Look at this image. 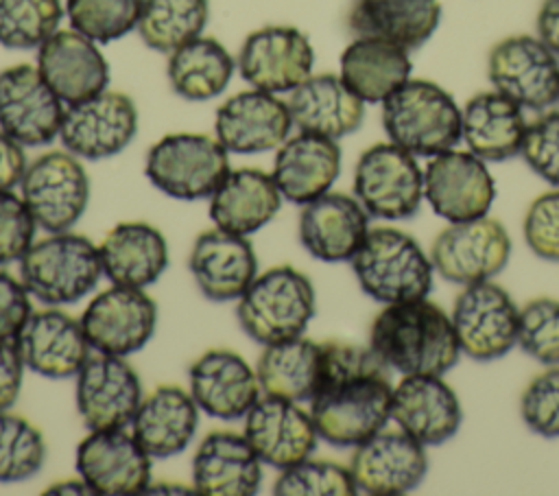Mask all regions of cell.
Masks as SVG:
<instances>
[{"label":"cell","instance_id":"9","mask_svg":"<svg viewBox=\"0 0 559 496\" xmlns=\"http://www.w3.org/2000/svg\"><path fill=\"white\" fill-rule=\"evenodd\" d=\"M22 199L35 223L48 234L68 232L90 201V179L70 151H48L35 157L20 181Z\"/></svg>","mask_w":559,"mask_h":496},{"label":"cell","instance_id":"10","mask_svg":"<svg viewBox=\"0 0 559 496\" xmlns=\"http://www.w3.org/2000/svg\"><path fill=\"white\" fill-rule=\"evenodd\" d=\"M511 256V238L496 219L478 216L450 223L430 247L432 269L448 282L476 284L498 275Z\"/></svg>","mask_w":559,"mask_h":496},{"label":"cell","instance_id":"22","mask_svg":"<svg viewBox=\"0 0 559 496\" xmlns=\"http://www.w3.org/2000/svg\"><path fill=\"white\" fill-rule=\"evenodd\" d=\"M242 435L260 461L280 472L308 459L319 437L310 413L297 402L275 395L260 398L249 409Z\"/></svg>","mask_w":559,"mask_h":496},{"label":"cell","instance_id":"8","mask_svg":"<svg viewBox=\"0 0 559 496\" xmlns=\"http://www.w3.org/2000/svg\"><path fill=\"white\" fill-rule=\"evenodd\" d=\"M354 194L369 216L402 221L424 201V170L413 153L389 142L362 151L354 168Z\"/></svg>","mask_w":559,"mask_h":496},{"label":"cell","instance_id":"49","mask_svg":"<svg viewBox=\"0 0 559 496\" xmlns=\"http://www.w3.org/2000/svg\"><path fill=\"white\" fill-rule=\"evenodd\" d=\"M35 225L24 199L13 190H0V264L22 260L33 245Z\"/></svg>","mask_w":559,"mask_h":496},{"label":"cell","instance_id":"6","mask_svg":"<svg viewBox=\"0 0 559 496\" xmlns=\"http://www.w3.org/2000/svg\"><path fill=\"white\" fill-rule=\"evenodd\" d=\"M20 275L28 293L44 304H74L96 288L103 275L100 251L87 236L57 232L28 247Z\"/></svg>","mask_w":559,"mask_h":496},{"label":"cell","instance_id":"53","mask_svg":"<svg viewBox=\"0 0 559 496\" xmlns=\"http://www.w3.org/2000/svg\"><path fill=\"white\" fill-rule=\"evenodd\" d=\"M537 37L559 55V0H542L537 11Z\"/></svg>","mask_w":559,"mask_h":496},{"label":"cell","instance_id":"45","mask_svg":"<svg viewBox=\"0 0 559 496\" xmlns=\"http://www.w3.org/2000/svg\"><path fill=\"white\" fill-rule=\"evenodd\" d=\"M518 345L537 363L559 365V299L535 297L520 308Z\"/></svg>","mask_w":559,"mask_h":496},{"label":"cell","instance_id":"44","mask_svg":"<svg viewBox=\"0 0 559 496\" xmlns=\"http://www.w3.org/2000/svg\"><path fill=\"white\" fill-rule=\"evenodd\" d=\"M358 492L349 468L334 461L304 459L275 479V496H354Z\"/></svg>","mask_w":559,"mask_h":496},{"label":"cell","instance_id":"4","mask_svg":"<svg viewBox=\"0 0 559 496\" xmlns=\"http://www.w3.org/2000/svg\"><path fill=\"white\" fill-rule=\"evenodd\" d=\"M349 262L360 288L382 304L421 299L432 288L430 256L395 227L369 229Z\"/></svg>","mask_w":559,"mask_h":496},{"label":"cell","instance_id":"34","mask_svg":"<svg viewBox=\"0 0 559 496\" xmlns=\"http://www.w3.org/2000/svg\"><path fill=\"white\" fill-rule=\"evenodd\" d=\"M439 20V0H352L347 9V28L354 37H376L406 50L426 44Z\"/></svg>","mask_w":559,"mask_h":496},{"label":"cell","instance_id":"29","mask_svg":"<svg viewBox=\"0 0 559 496\" xmlns=\"http://www.w3.org/2000/svg\"><path fill=\"white\" fill-rule=\"evenodd\" d=\"M262 461L245 435L212 430L192 459V485L203 496H253L260 489Z\"/></svg>","mask_w":559,"mask_h":496},{"label":"cell","instance_id":"40","mask_svg":"<svg viewBox=\"0 0 559 496\" xmlns=\"http://www.w3.org/2000/svg\"><path fill=\"white\" fill-rule=\"evenodd\" d=\"M210 17V0H144L138 35L157 52H173L199 37Z\"/></svg>","mask_w":559,"mask_h":496},{"label":"cell","instance_id":"54","mask_svg":"<svg viewBox=\"0 0 559 496\" xmlns=\"http://www.w3.org/2000/svg\"><path fill=\"white\" fill-rule=\"evenodd\" d=\"M46 494H94L90 485L81 481H66V483H55L52 487L46 489Z\"/></svg>","mask_w":559,"mask_h":496},{"label":"cell","instance_id":"17","mask_svg":"<svg viewBox=\"0 0 559 496\" xmlns=\"http://www.w3.org/2000/svg\"><path fill=\"white\" fill-rule=\"evenodd\" d=\"M79 321L90 347L103 354L129 356L151 341L157 326V306L142 288L114 284L85 306Z\"/></svg>","mask_w":559,"mask_h":496},{"label":"cell","instance_id":"52","mask_svg":"<svg viewBox=\"0 0 559 496\" xmlns=\"http://www.w3.org/2000/svg\"><path fill=\"white\" fill-rule=\"evenodd\" d=\"M26 166L24 146L0 129V190H13L20 186Z\"/></svg>","mask_w":559,"mask_h":496},{"label":"cell","instance_id":"26","mask_svg":"<svg viewBox=\"0 0 559 496\" xmlns=\"http://www.w3.org/2000/svg\"><path fill=\"white\" fill-rule=\"evenodd\" d=\"M369 232V214L358 199L343 192H325L301 208L299 240L304 249L323 262H347L360 249Z\"/></svg>","mask_w":559,"mask_h":496},{"label":"cell","instance_id":"3","mask_svg":"<svg viewBox=\"0 0 559 496\" xmlns=\"http://www.w3.org/2000/svg\"><path fill=\"white\" fill-rule=\"evenodd\" d=\"M389 140L415 157H432L461 140V109L437 83L408 79L382 101Z\"/></svg>","mask_w":559,"mask_h":496},{"label":"cell","instance_id":"43","mask_svg":"<svg viewBox=\"0 0 559 496\" xmlns=\"http://www.w3.org/2000/svg\"><path fill=\"white\" fill-rule=\"evenodd\" d=\"M144 0H66L70 26L96 44H109L138 26Z\"/></svg>","mask_w":559,"mask_h":496},{"label":"cell","instance_id":"30","mask_svg":"<svg viewBox=\"0 0 559 496\" xmlns=\"http://www.w3.org/2000/svg\"><path fill=\"white\" fill-rule=\"evenodd\" d=\"M338 173L341 149L336 140L306 131L286 138L277 146L271 170L280 194L295 205H306L325 194Z\"/></svg>","mask_w":559,"mask_h":496},{"label":"cell","instance_id":"21","mask_svg":"<svg viewBox=\"0 0 559 496\" xmlns=\"http://www.w3.org/2000/svg\"><path fill=\"white\" fill-rule=\"evenodd\" d=\"M288 105L271 92L245 90L229 96L214 118L216 140L236 155H258L277 149L290 133Z\"/></svg>","mask_w":559,"mask_h":496},{"label":"cell","instance_id":"12","mask_svg":"<svg viewBox=\"0 0 559 496\" xmlns=\"http://www.w3.org/2000/svg\"><path fill=\"white\" fill-rule=\"evenodd\" d=\"M518 315L509 293L491 280L467 284L452 308V323L463 354L489 363L518 343Z\"/></svg>","mask_w":559,"mask_h":496},{"label":"cell","instance_id":"18","mask_svg":"<svg viewBox=\"0 0 559 496\" xmlns=\"http://www.w3.org/2000/svg\"><path fill=\"white\" fill-rule=\"evenodd\" d=\"M142 400V385L124 356L90 354L76 374V409L90 430L124 428Z\"/></svg>","mask_w":559,"mask_h":496},{"label":"cell","instance_id":"24","mask_svg":"<svg viewBox=\"0 0 559 496\" xmlns=\"http://www.w3.org/2000/svg\"><path fill=\"white\" fill-rule=\"evenodd\" d=\"M190 395L199 411L225 422L240 420L260 400V382L251 365L231 350H207L188 371Z\"/></svg>","mask_w":559,"mask_h":496},{"label":"cell","instance_id":"46","mask_svg":"<svg viewBox=\"0 0 559 496\" xmlns=\"http://www.w3.org/2000/svg\"><path fill=\"white\" fill-rule=\"evenodd\" d=\"M520 415L542 437H559V365L535 376L522 393Z\"/></svg>","mask_w":559,"mask_h":496},{"label":"cell","instance_id":"1","mask_svg":"<svg viewBox=\"0 0 559 496\" xmlns=\"http://www.w3.org/2000/svg\"><path fill=\"white\" fill-rule=\"evenodd\" d=\"M321 385L310 400L317 435L338 448H356L391 420L389 365L371 350L321 341Z\"/></svg>","mask_w":559,"mask_h":496},{"label":"cell","instance_id":"27","mask_svg":"<svg viewBox=\"0 0 559 496\" xmlns=\"http://www.w3.org/2000/svg\"><path fill=\"white\" fill-rule=\"evenodd\" d=\"M188 269L207 299L231 302L240 299L255 280L258 260L245 236L214 227L197 236Z\"/></svg>","mask_w":559,"mask_h":496},{"label":"cell","instance_id":"7","mask_svg":"<svg viewBox=\"0 0 559 496\" xmlns=\"http://www.w3.org/2000/svg\"><path fill=\"white\" fill-rule=\"evenodd\" d=\"M227 149L216 135L168 133L146 153L144 173L164 194L181 201L212 197L229 173Z\"/></svg>","mask_w":559,"mask_h":496},{"label":"cell","instance_id":"36","mask_svg":"<svg viewBox=\"0 0 559 496\" xmlns=\"http://www.w3.org/2000/svg\"><path fill=\"white\" fill-rule=\"evenodd\" d=\"M282 205L273 175L260 168H236L210 197V219L216 227L249 236L271 223Z\"/></svg>","mask_w":559,"mask_h":496},{"label":"cell","instance_id":"48","mask_svg":"<svg viewBox=\"0 0 559 496\" xmlns=\"http://www.w3.org/2000/svg\"><path fill=\"white\" fill-rule=\"evenodd\" d=\"M524 240L537 258L559 260V188L539 194L524 214Z\"/></svg>","mask_w":559,"mask_h":496},{"label":"cell","instance_id":"33","mask_svg":"<svg viewBox=\"0 0 559 496\" xmlns=\"http://www.w3.org/2000/svg\"><path fill=\"white\" fill-rule=\"evenodd\" d=\"M103 275L111 284L144 288L168 267L164 234L144 221H124L111 227L98 245Z\"/></svg>","mask_w":559,"mask_h":496},{"label":"cell","instance_id":"42","mask_svg":"<svg viewBox=\"0 0 559 496\" xmlns=\"http://www.w3.org/2000/svg\"><path fill=\"white\" fill-rule=\"evenodd\" d=\"M46 459V441L28 420L0 411V483L26 481L39 472Z\"/></svg>","mask_w":559,"mask_h":496},{"label":"cell","instance_id":"13","mask_svg":"<svg viewBox=\"0 0 559 496\" xmlns=\"http://www.w3.org/2000/svg\"><path fill=\"white\" fill-rule=\"evenodd\" d=\"M314 50L306 33L286 24H271L249 33L238 50L236 68L255 90L293 92L312 74Z\"/></svg>","mask_w":559,"mask_h":496},{"label":"cell","instance_id":"2","mask_svg":"<svg viewBox=\"0 0 559 496\" xmlns=\"http://www.w3.org/2000/svg\"><path fill=\"white\" fill-rule=\"evenodd\" d=\"M369 347L404 376H443L461 354L452 317L426 297L384 304L371 323Z\"/></svg>","mask_w":559,"mask_h":496},{"label":"cell","instance_id":"5","mask_svg":"<svg viewBox=\"0 0 559 496\" xmlns=\"http://www.w3.org/2000/svg\"><path fill=\"white\" fill-rule=\"evenodd\" d=\"M314 286L306 273L280 264L249 284L236 306V317L247 336L260 345L301 336L314 317Z\"/></svg>","mask_w":559,"mask_h":496},{"label":"cell","instance_id":"32","mask_svg":"<svg viewBox=\"0 0 559 496\" xmlns=\"http://www.w3.org/2000/svg\"><path fill=\"white\" fill-rule=\"evenodd\" d=\"M199 426V406L190 391L177 385H159L146 398L131 420V433L138 444L157 459L179 454L188 448Z\"/></svg>","mask_w":559,"mask_h":496},{"label":"cell","instance_id":"50","mask_svg":"<svg viewBox=\"0 0 559 496\" xmlns=\"http://www.w3.org/2000/svg\"><path fill=\"white\" fill-rule=\"evenodd\" d=\"M31 312L33 306L24 282L0 271V339L15 341Z\"/></svg>","mask_w":559,"mask_h":496},{"label":"cell","instance_id":"15","mask_svg":"<svg viewBox=\"0 0 559 496\" xmlns=\"http://www.w3.org/2000/svg\"><path fill=\"white\" fill-rule=\"evenodd\" d=\"M66 103L37 66L17 63L0 72V129L22 146H44L59 138Z\"/></svg>","mask_w":559,"mask_h":496},{"label":"cell","instance_id":"31","mask_svg":"<svg viewBox=\"0 0 559 496\" xmlns=\"http://www.w3.org/2000/svg\"><path fill=\"white\" fill-rule=\"evenodd\" d=\"M293 127L332 140L354 133L365 118V101L358 98L341 74H310L288 92Z\"/></svg>","mask_w":559,"mask_h":496},{"label":"cell","instance_id":"23","mask_svg":"<svg viewBox=\"0 0 559 496\" xmlns=\"http://www.w3.org/2000/svg\"><path fill=\"white\" fill-rule=\"evenodd\" d=\"M37 70L66 107L100 94L109 83V66L96 42L74 28H57L37 48Z\"/></svg>","mask_w":559,"mask_h":496},{"label":"cell","instance_id":"11","mask_svg":"<svg viewBox=\"0 0 559 496\" xmlns=\"http://www.w3.org/2000/svg\"><path fill=\"white\" fill-rule=\"evenodd\" d=\"M487 74L496 92L522 109H548L559 101L557 55L533 35L500 39L487 59Z\"/></svg>","mask_w":559,"mask_h":496},{"label":"cell","instance_id":"41","mask_svg":"<svg viewBox=\"0 0 559 496\" xmlns=\"http://www.w3.org/2000/svg\"><path fill=\"white\" fill-rule=\"evenodd\" d=\"M61 0H0V46L39 48L61 24Z\"/></svg>","mask_w":559,"mask_h":496},{"label":"cell","instance_id":"28","mask_svg":"<svg viewBox=\"0 0 559 496\" xmlns=\"http://www.w3.org/2000/svg\"><path fill=\"white\" fill-rule=\"evenodd\" d=\"M391 417L424 446H439L456 435L463 411L441 376H404L393 387Z\"/></svg>","mask_w":559,"mask_h":496},{"label":"cell","instance_id":"20","mask_svg":"<svg viewBox=\"0 0 559 496\" xmlns=\"http://www.w3.org/2000/svg\"><path fill=\"white\" fill-rule=\"evenodd\" d=\"M151 454L124 428L90 430L76 446V472L94 494L131 496L151 483Z\"/></svg>","mask_w":559,"mask_h":496},{"label":"cell","instance_id":"19","mask_svg":"<svg viewBox=\"0 0 559 496\" xmlns=\"http://www.w3.org/2000/svg\"><path fill=\"white\" fill-rule=\"evenodd\" d=\"M349 472L358 492L400 496L413 492L428 472L424 444L406 430H378L356 446Z\"/></svg>","mask_w":559,"mask_h":496},{"label":"cell","instance_id":"14","mask_svg":"<svg viewBox=\"0 0 559 496\" xmlns=\"http://www.w3.org/2000/svg\"><path fill=\"white\" fill-rule=\"evenodd\" d=\"M138 131V109L129 94L103 90L68 105L61 122V144L81 160H105L124 151Z\"/></svg>","mask_w":559,"mask_h":496},{"label":"cell","instance_id":"25","mask_svg":"<svg viewBox=\"0 0 559 496\" xmlns=\"http://www.w3.org/2000/svg\"><path fill=\"white\" fill-rule=\"evenodd\" d=\"M15 345L24 367L52 380L76 376L90 356L81 321L57 308L31 312Z\"/></svg>","mask_w":559,"mask_h":496},{"label":"cell","instance_id":"35","mask_svg":"<svg viewBox=\"0 0 559 496\" xmlns=\"http://www.w3.org/2000/svg\"><path fill=\"white\" fill-rule=\"evenodd\" d=\"M526 127L522 107L496 90L478 92L461 109V140L485 162L520 155Z\"/></svg>","mask_w":559,"mask_h":496},{"label":"cell","instance_id":"47","mask_svg":"<svg viewBox=\"0 0 559 496\" xmlns=\"http://www.w3.org/2000/svg\"><path fill=\"white\" fill-rule=\"evenodd\" d=\"M520 155L535 175L559 188V111H548L526 127Z\"/></svg>","mask_w":559,"mask_h":496},{"label":"cell","instance_id":"16","mask_svg":"<svg viewBox=\"0 0 559 496\" xmlns=\"http://www.w3.org/2000/svg\"><path fill=\"white\" fill-rule=\"evenodd\" d=\"M424 199L448 223L485 216L496 199V184L485 160L472 151L448 149L424 168Z\"/></svg>","mask_w":559,"mask_h":496},{"label":"cell","instance_id":"39","mask_svg":"<svg viewBox=\"0 0 559 496\" xmlns=\"http://www.w3.org/2000/svg\"><path fill=\"white\" fill-rule=\"evenodd\" d=\"M236 70L229 50L214 37H194L168 55V83L186 101H210L225 92Z\"/></svg>","mask_w":559,"mask_h":496},{"label":"cell","instance_id":"38","mask_svg":"<svg viewBox=\"0 0 559 496\" xmlns=\"http://www.w3.org/2000/svg\"><path fill=\"white\" fill-rule=\"evenodd\" d=\"M321 343L295 336L264 345L255 365V376L266 395L310 402L321 385Z\"/></svg>","mask_w":559,"mask_h":496},{"label":"cell","instance_id":"51","mask_svg":"<svg viewBox=\"0 0 559 496\" xmlns=\"http://www.w3.org/2000/svg\"><path fill=\"white\" fill-rule=\"evenodd\" d=\"M24 361L15 341L0 339V411H9L22 389Z\"/></svg>","mask_w":559,"mask_h":496},{"label":"cell","instance_id":"37","mask_svg":"<svg viewBox=\"0 0 559 496\" xmlns=\"http://www.w3.org/2000/svg\"><path fill=\"white\" fill-rule=\"evenodd\" d=\"M408 50L376 37H354L341 55V79L365 103H382L411 79Z\"/></svg>","mask_w":559,"mask_h":496}]
</instances>
